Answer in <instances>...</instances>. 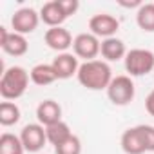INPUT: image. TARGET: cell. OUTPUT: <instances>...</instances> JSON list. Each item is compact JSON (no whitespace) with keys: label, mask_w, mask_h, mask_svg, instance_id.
Instances as JSON below:
<instances>
[{"label":"cell","mask_w":154,"mask_h":154,"mask_svg":"<svg viewBox=\"0 0 154 154\" xmlns=\"http://www.w3.org/2000/svg\"><path fill=\"white\" fill-rule=\"evenodd\" d=\"M44 40H45L47 47L56 51L58 54L60 53H67V49L72 47V42H74V38L69 33V29H65L62 26L60 27H49L45 31V35H44Z\"/></svg>","instance_id":"cell-11"},{"label":"cell","mask_w":154,"mask_h":154,"mask_svg":"<svg viewBox=\"0 0 154 154\" xmlns=\"http://www.w3.org/2000/svg\"><path fill=\"white\" fill-rule=\"evenodd\" d=\"M58 2H60V6H62V9L65 11L67 17L74 15L76 11H78V8H80V2H78V0H58Z\"/></svg>","instance_id":"cell-23"},{"label":"cell","mask_w":154,"mask_h":154,"mask_svg":"<svg viewBox=\"0 0 154 154\" xmlns=\"http://www.w3.org/2000/svg\"><path fill=\"white\" fill-rule=\"evenodd\" d=\"M36 120L40 125L49 127L53 123L62 122V105L54 100H44L36 107Z\"/></svg>","instance_id":"cell-13"},{"label":"cell","mask_w":154,"mask_h":154,"mask_svg":"<svg viewBox=\"0 0 154 154\" xmlns=\"http://www.w3.org/2000/svg\"><path fill=\"white\" fill-rule=\"evenodd\" d=\"M20 107L15 103V102H2L0 103V123H2L4 127H11L15 123L20 122Z\"/></svg>","instance_id":"cell-18"},{"label":"cell","mask_w":154,"mask_h":154,"mask_svg":"<svg viewBox=\"0 0 154 154\" xmlns=\"http://www.w3.org/2000/svg\"><path fill=\"white\" fill-rule=\"evenodd\" d=\"M69 17L65 15V11L62 9L58 0H51V2H45L40 9V20L49 26V27H60Z\"/></svg>","instance_id":"cell-14"},{"label":"cell","mask_w":154,"mask_h":154,"mask_svg":"<svg viewBox=\"0 0 154 154\" xmlns=\"http://www.w3.org/2000/svg\"><path fill=\"white\" fill-rule=\"evenodd\" d=\"M145 111L150 114V116H154V89L149 93V96L145 98Z\"/></svg>","instance_id":"cell-24"},{"label":"cell","mask_w":154,"mask_h":154,"mask_svg":"<svg viewBox=\"0 0 154 154\" xmlns=\"http://www.w3.org/2000/svg\"><path fill=\"white\" fill-rule=\"evenodd\" d=\"M120 145H122V150L125 154H145L147 147H145L143 127L136 125V127H129L127 131H123Z\"/></svg>","instance_id":"cell-10"},{"label":"cell","mask_w":154,"mask_h":154,"mask_svg":"<svg viewBox=\"0 0 154 154\" xmlns=\"http://www.w3.org/2000/svg\"><path fill=\"white\" fill-rule=\"evenodd\" d=\"M54 152L56 154H82V141H80V138L76 134H72L62 145L54 147Z\"/></svg>","instance_id":"cell-21"},{"label":"cell","mask_w":154,"mask_h":154,"mask_svg":"<svg viewBox=\"0 0 154 154\" xmlns=\"http://www.w3.org/2000/svg\"><path fill=\"white\" fill-rule=\"evenodd\" d=\"M53 67H54L58 80H69L74 74H78V69H80L78 56L74 53H60V54L54 56Z\"/></svg>","instance_id":"cell-12"},{"label":"cell","mask_w":154,"mask_h":154,"mask_svg":"<svg viewBox=\"0 0 154 154\" xmlns=\"http://www.w3.org/2000/svg\"><path fill=\"white\" fill-rule=\"evenodd\" d=\"M24 143L20 136H15L11 132H4L0 136V154H24Z\"/></svg>","instance_id":"cell-19"},{"label":"cell","mask_w":154,"mask_h":154,"mask_svg":"<svg viewBox=\"0 0 154 154\" xmlns=\"http://www.w3.org/2000/svg\"><path fill=\"white\" fill-rule=\"evenodd\" d=\"M40 24V13H36L33 8H20L11 17V27L18 35H29L35 33Z\"/></svg>","instance_id":"cell-6"},{"label":"cell","mask_w":154,"mask_h":154,"mask_svg":"<svg viewBox=\"0 0 154 154\" xmlns=\"http://www.w3.org/2000/svg\"><path fill=\"white\" fill-rule=\"evenodd\" d=\"M125 71L129 76H145L154 72V53L150 49H131L125 56Z\"/></svg>","instance_id":"cell-4"},{"label":"cell","mask_w":154,"mask_h":154,"mask_svg":"<svg viewBox=\"0 0 154 154\" xmlns=\"http://www.w3.org/2000/svg\"><path fill=\"white\" fill-rule=\"evenodd\" d=\"M20 140L24 143L26 152H40L47 143L45 127L40 123H27L20 132Z\"/></svg>","instance_id":"cell-8"},{"label":"cell","mask_w":154,"mask_h":154,"mask_svg":"<svg viewBox=\"0 0 154 154\" xmlns=\"http://www.w3.org/2000/svg\"><path fill=\"white\" fill-rule=\"evenodd\" d=\"M136 24L145 33H154V4H143L136 11Z\"/></svg>","instance_id":"cell-20"},{"label":"cell","mask_w":154,"mask_h":154,"mask_svg":"<svg viewBox=\"0 0 154 154\" xmlns=\"http://www.w3.org/2000/svg\"><path fill=\"white\" fill-rule=\"evenodd\" d=\"M118 4H120L122 8H129V9H131V8H138V9H140V8L143 6V4L140 2V0H132V2H123V0H120Z\"/></svg>","instance_id":"cell-25"},{"label":"cell","mask_w":154,"mask_h":154,"mask_svg":"<svg viewBox=\"0 0 154 154\" xmlns=\"http://www.w3.org/2000/svg\"><path fill=\"white\" fill-rule=\"evenodd\" d=\"M102 56L105 62H118V60H125L127 56V47L125 42L118 36L112 38H105L102 40V49H100Z\"/></svg>","instance_id":"cell-15"},{"label":"cell","mask_w":154,"mask_h":154,"mask_svg":"<svg viewBox=\"0 0 154 154\" xmlns=\"http://www.w3.org/2000/svg\"><path fill=\"white\" fill-rule=\"evenodd\" d=\"M45 134H47V141H49L53 147L62 145L65 140H69V138L72 136L71 127H69L63 120H62V122H58V123H53V125L45 127Z\"/></svg>","instance_id":"cell-17"},{"label":"cell","mask_w":154,"mask_h":154,"mask_svg":"<svg viewBox=\"0 0 154 154\" xmlns=\"http://www.w3.org/2000/svg\"><path fill=\"white\" fill-rule=\"evenodd\" d=\"M31 76L29 72L20 67V65H11L2 72L0 78V96L6 102H15L18 98H22L27 91Z\"/></svg>","instance_id":"cell-2"},{"label":"cell","mask_w":154,"mask_h":154,"mask_svg":"<svg viewBox=\"0 0 154 154\" xmlns=\"http://www.w3.org/2000/svg\"><path fill=\"white\" fill-rule=\"evenodd\" d=\"M100 49H102V42L93 33H80L74 36L72 51L78 58H84L85 62L96 60V56L100 54Z\"/></svg>","instance_id":"cell-5"},{"label":"cell","mask_w":154,"mask_h":154,"mask_svg":"<svg viewBox=\"0 0 154 154\" xmlns=\"http://www.w3.org/2000/svg\"><path fill=\"white\" fill-rule=\"evenodd\" d=\"M141 127H143L147 152H154V125H141Z\"/></svg>","instance_id":"cell-22"},{"label":"cell","mask_w":154,"mask_h":154,"mask_svg":"<svg viewBox=\"0 0 154 154\" xmlns=\"http://www.w3.org/2000/svg\"><path fill=\"white\" fill-rule=\"evenodd\" d=\"M0 47L9 56H24L29 49L27 38L24 35H18L15 31H8L4 26L0 27Z\"/></svg>","instance_id":"cell-9"},{"label":"cell","mask_w":154,"mask_h":154,"mask_svg":"<svg viewBox=\"0 0 154 154\" xmlns=\"http://www.w3.org/2000/svg\"><path fill=\"white\" fill-rule=\"evenodd\" d=\"M29 76H31V82H33L35 85H40V87L51 85L53 82L58 80L53 63H36V65L29 71Z\"/></svg>","instance_id":"cell-16"},{"label":"cell","mask_w":154,"mask_h":154,"mask_svg":"<svg viewBox=\"0 0 154 154\" xmlns=\"http://www.w3.org/2000/svg\"><path fill=\"white\" fill-rule=\"evenodd\" d=\"M134 94H136V87H134V82L129 74L114 76L112 82L107 87V98L111 100V103H114L118 107L129 105L134 100Z\"/></svg>","instance_id":"cell-3"},{"label":"cell","mask_w":154,"mask_h":154,"mask_svg":"<svg viewBox=\"0 0 154 154\" xmlns=\"http://www.w3.org/2000/svg\"><path fill=\"white\" fill-rule=\"evenodd\" d=\"M80 85L89 91H107L109 84L112 82V69L105 60H91L80 63L78 74H76Z\"/></svg>","instance_id":"cell-1"},{"label":"cell","mask_w":154,"mask_h":154,"mask_svg":"<svg viewBox=\"0 0 154 154\" xmlns=\"http://www.w3.org/2000/svg\"><path fill=\"white\" fill-rule=\"evenodd\" d=\"M89 29L94 36L105 40V38L116 36V33L120 29V22L116 17H112L109 13H98L89 18Z\"/></svg>","instance_id":"cell-7"}]
</instances>
